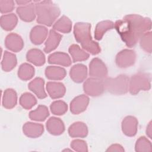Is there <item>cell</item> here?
I'll return each instance as SVG.
<instances>
[{
    "instance_id": "obj_38",
    "label": "cell",
    "mask_w": 152,
    "mask_h": 152,
    "mask_svg": "<svg viewBox=\"0 0 152 152\" xmlns=\"http://www.w3.org/2000/svg\"><path fill=\"white\" fill-rule=\"evenodd\" d=\"M106 151H120L123 152L125 151L124 147L119 144H113L110 145L106 150Z\"/></svg>"
},
{
    "instance_id": "obj_17",
    "label": "cell",
    "mask_w": 152,
    "mask_h": 152,
    "mask_svg": "<svg viewBox=\"0 0 152 152\" xmlns=\"http://www.w3.org/2000/svg\"><path fill=\"white\" fill-rule=\"evenodd\" d=\"M46 90L49 96L53 99L62 97L66 92L64 84L61 82L49 81L46 84Z\"/></svg>"
},
{
    "instance_id": "obj_27",
    "label": "cell",
    "mask_w": 152,
    "mask_h": 152,
    "mask_svg": "<svg viewBox=\"0 0 152 152\" xmlns=\"http://www.w3.org/2000/svg\"><path fill=\"white\" fill-rule=\"evenodd\" d=\"M114 27V23L110 20H103L99 22L95 27L94 37L95 39L100 40L102 39L105 33Z\"/></svg>"
},
{
    "instance_id": "obj_2",
    "label": "cell",
    "mask_w": 152,
    "mask_h": 152,
    "mask_svg": "<svg viewBox=\"0 0 152 152\" xmlns=\"http://www.w3.org/2000/svg\"><path fill=\"white\" fill-rule=\"evenodd\" d=\"M91 27L89 23H76L74 26V35L84 49L92 55H97L101 52V48L99 43L92 39Z\"/></svg>"
},
{
    "instance_id": "obj_8",
    "label": "cell",
    "mask_w": 152,
    "mask_h": 152,
    "mask_svg": "<svg viewBox=\"0 0 152 152\" xmlns=\"http://www.w3.org/2000/svg\"><path fill=\"white\" fill-rule=\"evenodd\" d=\"M107 68L103 61L99 58H94L89 64V75L91 77L103 80L107 77Z\"/></svg>"
},
{
    "instance_id": "obj_35",
    "label": "cell",
    "mask_w": 152,
    "mask_h": 152,
    "mask_svg": "<svg viewBox=\"0 0 152 152\" xmlns=\"http://www.w3.org/2000/svg\"><path fill=\"white\" fill-rule=\"evenodd\" d=\"M151 39L152 33L151 31L145 33L140 39V45L141 49L149 53H151L152 51Z\"/></svg>"
},
{
    "instance_id": "obj_32",
    "label": "cell",
    "mask_w": 152,
    "mask_h": 152,
    "mask_svg": "<svg viewBox=\"0 0 152 152\" xmlns=\"http://www.w3.org/2000/svg\"><path fill=\"white\" fill-rule=\"evenodd\" d=\"M19 102L20 104L24 109H30L37 103V99L33 94L26 92L21 95Z\"/></svg>"
},
{
    "instance_id": "obj_15",
    "label": "cell",
    "mask_w": 152,
    "mask_h": 152,
    "mask_svg": "<svg viewBox=\"0 0 152 152\" xmlns=\"http://www.w3.org/2000/svg\"><path fill=\"white\" fill-rule=\"evenodd\" d=\"M47 131L52 135H59L65 131V125L59 118L52 116L46 123Z\"/></svg>"
},
{
    "instance_id": "obj_13",
    "label": "cell",
    "mask_w": 152,
    "mask_h": 152,
    "mask_svg": "<svg viewBox=\"0 0 152 152\" xmlns=\"http://www.w3.org/2000/svg\"><path fill=\"white\" fill-rule=\"evenodd\" d=\"M23 132L27 137L36 138L43 134L44 132V126L41 124L26 122L23 125Z\"/></svg>"
},
{
    "instance_id": "obj_12",
    "label": "cell",
    "mask_w": 152,
    "mask_h": 152,
    "mask_svg": "<svg viewBox=\"0 0 152 152\" xmlns=\"http://www.w3.org/2000/svg\"><path fill=\"white\" fill-rule=\"evenodd\" d=\"M5 47L14 52L20 51L24 47V41L21 36L15 33H10L5 39Z\"/></svg>"
},
{
    "instance_id": "obj_6",
    "label": "cell",
    "mask_w": 152,
    "mask_h": 152,
    "mask_svg": "<svg viewBox=\"0 0 152 152\" xmlns=\"http://www.w3.org/2000/svg\"><path fill=\"white\" fill-rule=\"evenodd\" d=\"M84 93L90 96H99L104 91L103 80L90 77L83 84Z\"/></svg>"
},
{
    "instance_id": "obj_19",
    "label": "cell",
    "mask_w": 152,
    "mask_h": 152,
    "mask_svg": "<svg viewBox=\"0 0 152 152\" xmlns=\"http://www.w3.org/2000/svg\"><path fill=\"white\" fill-rule=\"evenodd\" d=\"M45 80L41 77H36L28 84V88L33 92L39 99H45L47 94L45 90Z\"/></svg>"
},
{
    "instance_id": "obj_34",
    "label": "cell",
    "mask_w": 152,
    "mask_h": 152,
    "mask_svg": "<svg viewBox=\"0 0 152 152\" xmlns=\"http://www.w3.org/2000/svg\"><path fill=\"white\" fill-rule=\"evenodd\" d=\"M50 109L55 115H62L67 112L68 104L63 100H55L50 104Z\"/></svg>"
},
{
    "instance_id": "obj_25",
    "label": "cell",
    "mask_w": 152,
    "mask_h": 152,
    "mask_svg": "<svg viewBox=\"0 0 152 152\" xmlns=\"http://www.w3.org/2000/svg\"><path fill=\"white\" fill-rule=\"evenodd\" d=\"M17 64L16 55L9 51L5 50L1 61V68L3 71L9 72L13 69Z\"/></svg>"
},
{
    "instance_id": "obj_23",
    "label": "cell",
    "mask_w": 152,
    "mask_h": 152,
    "mask_svg": "<svg viewBox=\"0 0 152 152\" xmlns=\"http://www.w3.org/2000/svg\"><path fill=\"white\" fill-rule=\"evenodd\" d=\"M17 102V94L15 90L11 88L4 90L2 95V104L4 107L11 109L14 107Z\"/></svg>"
},
{
    "instance_id": "obj_18",
    "label": "cell",
    "mask_w": 152,
    "mask_h": 152,
    "mask_svg": "<svg viewBox=\"0 0 152 152\" xmlns=\"http://www.w3.org/2000/svg\"><path fill=\"white\" fill-rule=\"evenodd\" d=\"M69 135L73 138H84L88 135L87 125L81 121L72 123L68 128Z\"/></svg>"
},
{
    "instance_id": "obj_3",
    "label": "cell",
    "mask_w": 152,
    "mask_h": 152,
    "mask_svg": "<svg viewBox=\"0 0 152 152\" xmlns=\"http://www.w3.org/2000/svg\"><path fill=\"white\" fill-rule=\"evenodd\" d=\"M33 2H35L37 22L47 26H51L61 14L58 4L51 1Z\"/></svg>"
},
{
    "instance_id": "obj_11",
    "label": "cell",
    "mask_w": 152,
    "mask_h": 152,
    "mask_svg": "<svg viewBox=\"0 0 152 152\" xmlns=\"http://www.w3.org/2000/svg\"><path fill=\"white\" fill-rule=\"evenodd\" d=\"M16 12L20 19L26 22H31L36 18L35 3L31 2L25 5L18 6Z\"/></svg>"
},
{
    "instance_id": "obj_30",
    "label": "cell",
    "mask_w": 152,
    "mask_h": 152,
    "mask_svg": "<svg viewBox=\"0 0 152 152\" xmlns=\"http://www.w3.org/2000/svg\"><path fill=\"white\" fill-rule=\"evenodd\" d=\"M72 21L66 15H62L53 25V29L64 33H68L71 31Z\"/></svg>"
},
{
    "instance_id": "obj_22",
    "label": "cell",
    "mask_w": 152,
    "mask_h": 152,
    "mask_svg": "<svg viewBox=\"0 0 152 152\" xmlns=\"http://www.w3.org/2000/svg\"><path fill=\"white\" fill-rule=\"evenodd\" d=\"M27 61L31 62L36 66H42L46 61L44 53L39 49L33 48L28 50L26 53Z\"/></svg>"
},
{
    "instance_id": "obj_28",
    "label": "cell",
    "mask_w": 152,
    "mask_h": 152,
    "mask_svg": "<svg viewBox=\"0 0 152 152\" xmlns=\"http://www.w3.org/2000/svg\"><path fill=\"white\" fill-rule=\"evenodd\" d=\"M28 116L32 121H44L49 116V112L47 106L39 104L36 109L29 112Z\"/></svg>"
},
{
    "instance_id": "obj_4",
    "label": "cell",
    "mask_w": 152,
    "mask_h": 152,
    "mask_svg": "<svg viewBox=\"0 0 152 152\" xmlns=\"http://www.w3.org/2000/svg\"><path fill=\"white\" fill-rule=\"evenodd\" d=\"M129 78L125 74H120L115 78L103 79L104 90L116 95L124 94L128 91Z\"/></svg>"
},
{
    "instance_id": "obj_29",
    "label": "cell",
    "mask_w": 152,
    "mask_h": 152,
    "mask_svg": "<svg viewBox=\"0 0 152 152\" xmlns=\"http://www.w3.org/2000/svg\"><path fill=\"white\" fill-rule=\"evenodd\" d=\"M68 51L72 56L74 62L86 61L90 56L87 52L81 49L77 44L71 45L68 48Z\"/></svg>"
},
{
    "instance_id": "obj_39",
    "label": "cell",
    "mask_w": 152,
    "mask_h": 152,
    "mask_svg": "<svg viewBox=\"0 0 152 152\" xmlns=\"http://www.w3.org/2000/svg\"><path fill=\"white\" fill-rule=\"evenodd\" d=\"M151 123H152L151 121H150V122L148 123V124L147 126L146 131H145L147 135L150 138H152V135H152V125H151Z\"/></svg>"
},
{
    "instance_id": "obj_20",
    "label": "cell",
    "mask_w": 152,
    "mask_h": 152,
    "mask_svg": "<svg viewBox=\"0 0 152 152\" xmlns=\"http://www.w3.org/2000/svg\"><path fill=\"white\" fill-rule=\"evenodd\" d=\"M62 36L55 30L51 29L49 31L48 37L45 43L44 51L46 53H49L55 50L59 45Z\"/></svg>"
},
{
    "instance_id": "obj_26",
    "label": "cell",
    "mask_w": 152,
    "mask_h": 152,
    "mask_svg": "<svg viewBox=\"0 0 152 152\" xmlns=\"http://www.w3.org/2000/svg\"><path fill=\"white\" fill-rule=\"evenodd\" d=\"M18 18L14 13L2 15L0 18V25L5 31L12 30L17 26Z\"/></svg>"
},
{
    "instance_id": "obj_9",
    "label": "cell",
    "mask_w": 152,
    "mask_h": 152,
    "mask_svg": "<svg viewBox=\"0 0 152 152\" xmlns=\"http://www.w3.org/2000/svg\"><path fill=\"white\" fill-rule=\"evenodd\" d=\"M138 121L134 116H125L121 122L122 132L128 137H134L136 135L138 129Z\"/></svg>"
},
{
    "instance_id": "obj_37",
    "label": "cell",
    "mask_w": 152,
    "mask_h": 152,
    "mask_svg": "<svg viewBox=\"0 0 152 152\" xmlns=\"http://www.w3.org/2000/svg\"><path fill=\"white\" fill-rule=\"evenodd\" d=\"M15 7V2L12 0H0V11L7 13L12 11Z\"/></svg>"
},
{
    "instance_id": "obj_14",
    "label": "cell",
    "mask_w": 152,
    "mask_h": 152,
    "mask_svg": "<svg viewBox=\"0 0 152 152\" xmlns=\"http://www.w3.org/2000/svg\"><path fill=\"white\" fill-rule=\"evenodd\" d=\"M48 33V28L43 25L34 26L30 33L31 42L36 45L42 44L46 39Z\"/></svg>"
},
{
    "instance_id": "obj_24",
    "label": "cell",
    "mask_w": 152,
    "mask_h": 152,
    "mask_svg": "<svg viewBox=\"0 0 152 152\" xmlns=\"http://www.w3.org/2000/svg\"><path fill=\"white\" fill-rule=\"evenodd\" d=\"M45 74L46 77L52 80H61L66 75L65 68L58 66H48L45 68Z\"/></svg>"
},
{
    "instance_id": "obj_16",
    "label": "cell",
    "mask_w": 152,
    "mask_h": 152,
    "mask_svg": "<svg viewBox=\"0 0 152 152\" xmlns=\"http://www.w3.org/2000/svg\"><path fill=\"white\" fill-rule=\"evenodd\" d=\"M69 76L75 83H82L87 78V67L82 64H75L69 70Z\"/></svg>"
},
{
    "instance_id": "obj_10",
    "label": "cell",
    "mask_w": 152,
    "mask_h": 152,
    "mask_svg": "<svg viewBox=\"0 0 152 152\" xmlns=\"http://www.w3.org/2000/svg\"><path fill=\"white\" fill-rule=\"evenodd\" d=\"M90 102L89 97L86 94H80L75 97L70 102V111L74 115L85 111Z\"/></svg>"
},
{
    "instance_id": "obj_7",
    "label": "cell",
    "mask_w": 152,
    "mask_h": 152,
    "mask_svg": "<svg viewBox=\"0 0 152 152\" xmlns=\"http://www.w3.org/2000/svg\"><path fill=\"white\" fill-rule=\"evenodd\" d=\"M136 57V53L134 50L124 49L119 51L116 55L115 63L119 68H128L135 64Z\"/></svg>"
},
{
    "instance_id": "obj_1",
    "label": "cell",
    "mask_w": 152,
    "mask_h": 152,
    "mask_svg": "<svg viewBox=\"0 0 152 152\" xmlns=\"http://www.w3.org/2000/svg\"><path fill=\"white\" fill-rule=\"evenodd\" d=\"M114 27L126 46L131 48L145 33L151 30V20L139 14H128L122 19L116 20Z\"/></svg>"
},
{
    "instance_id": "obj_5",
    "label": "cell",
    "mask_w": 152,
    "mask_h": 152,
    "mask_svg": "<svg viewBox=\"0 0 152 152\" xmlns=\"http://www.w3.org/2000/svg\"><path fill=\"white\" fill-rule=\"evenodd\" d=\"M151 88V75L149 73L139 72L131 76L129 80L128 90L132 95L140 91H148Z\"/></svg>"
},
{
    "instance_id": "obj_36",
    "label": "cell",
    "mask_w": 152,
    "mask_h": 152,
    "mask_svg": "<svg viewBox=\"0 0 152 152\" xmlns=\"http://www.w3.org/2000/svg\"><path fill=\"white\" fill-rule=\"evenodd\" d=\"M70 146L74 151L78 152H86L88 150L86 141L81 139L73 140L71 142Z\"/></svg>"
},
{
    "instance_id": "obj_21",
    "label": "cell",
    "mask_w": 152,
    "mask_h": 152,
    "mask_svg": "<svg viewBox=\"0 0 152 152\" xmlns=\"http://www.w3.org/2000/svg\"><path fill=\"white\" fill-rule=\"evenodd\" d=\"M48 61L49 64H58L64 66H69L72 62L69 56L64 52H55L50 54Z\"/></svg>"
},
{
    "instance_id": "obj_33",
    "label": "cell",
    "mask_w": 152,
    "mask_h": 152,
    "mask_svg": "<svg viewBox=\"0 0 152 152\" xmlns=\"http://www.w3.org/2000/svg\"><path fill=\"white\" fill-rule=\"evenodd\" d=\"M135 150L137 152H151L152 144L151 141L145 137H140L136 141Z\"/></svg>"
},
{
    "instance_id": "obj_40",
    "label": "cell",
    "mask_w": 152,
    "mask_h": 152,
    "mask_svg": "<svg viewBox=\"0 0 152 152\" xmlns=\"http://www.w3.org/2000/svg\"><path fill=\"white\" fill-rule=\"evenodd\" d=\"M32 1H22V0H18V1H15V2L18 4V5H20V6L21 5H27L28 4H30V2H31Z\"/></svg>"
},
{
    "instance_id": "obj_31",
    "label": "cell",
    "mask_w": 152,
    "mask_h": 152,
    "mask_svg": "<svg viewBox=\"0 0 152 152\" xmlns=\"http://www.w3.org/2000/svg\"><path fill=\"white\" fill-rule=\"evenodd\" d=\"M35 74V69L31 64L24 62L21 64L18 69V77L22 80L27 81L32 78Z\"/></svg>"
}]
</instances>
